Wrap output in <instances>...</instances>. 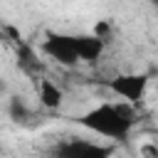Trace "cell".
Instances as JSON below:
<instances>
[{"mask_svg": "<svg viewBox=\"0 0 158 158\" xmlns=\"http://www.w3.org/2000/svg\"><path fill=\"white\" fill-rule=\"evenodd\" d=\"M62 99H64V94H62V89L57 84H52L49 79H42L40 81V104L44 109H59Z\"/></svg>", "mask_w": 158, "mask_h": 158, "instance_id": "cell-6", "label": "cell"}, {"mask_svg": "<svg viewBox=\"0 0 158 158\" xmlns=\"http://www.w3.org/2000/svg\"><path fill=\"white\" fill-rule=\"evenodd\" d=\"M54 158H114V146L94 143L84 138H69L57 146Z\"/></svg>", "mask_w": 158, "mask_h": 158, "instance_id": "cell-2", "label": "cell"}, {"mask_svg": "<svg viewBox=\"0 0 158 158\" xmlns=\"http://www.w3.org/2000/svg\"><path fill=\"white\" fill-rule=\"evenodd\" d=\"M74 42H77L79 62H96L104 54V47H106V42L96 35H74Z\"/></svg>", "mask_w": 158, "mask_h": 158, "instance_id": "cell-5", "label": "cell"}, {"mask_svg": "<svg viewBox=\"0 0 158 158\" xmlns=\"http://www.w3.org/2000/svg\"><path fill=\"white\" fill-rule=\"evenodd\" d=\"M143 151H146V156H148V158H156V151H153V148H151V146H146V148H143Z\"/></svg>", "mask_w": 158, "mask_h": 158, "instance_id": "cell-8", "label": "cell"}, {"mask_svg": "<svg viewBox=\"0 0 158 158\" xmlns=\"http://www.w3.org/2000/svg\"><path fill=\"white\" fill-rule=\"evenodd\" d=\"M44 54H49L54 62L64 64V67H74L79 62L77 57V42L74 35H64V32H49L47 40L42 42Z\"/></svg>", "mask_w": 158, "mask_h": 158, "instance_id": "cell-3", "label": "cell"}, {"mask_svg": "<svg viewBox=\"0 0 158 158\" xmlns=\"http://www.w3.org/2000/svg\"><path fill=\"white\" fill-rule=\"evenodd\" d=\"M0 91H5V81L2 79H0Z\"/></svg>", "mask_w": 158, "mask_h": 158, "instance_id": "cell-9", "label": "cell"}, {"mask_svg": "<svg viewBox=\"0 0 158 158\" xmlns=\"http://www.w3.org/2000/svg\"><path fill=\"white\" fill-rule=\"evenodd\" d=\"M109 89L114 94H118L126 104H138L148 89V74H138V72L118 74V77L109 79Z\"/></svg>", "mask_w": 158, "mask_h": 158, "instance_id": "cell-4", "label": "cell"}, {"mask_svg": "<svg viewBox=\"0 0 158 158\" xmlns=\"http://www.w3.org/2000/svg\"><path fill=\"white\" fill-rule=\"evenodd\" d=\"M77 121L99 136H106L111 141H123L133 128V111L126 104H99L84 111L81 116H77Z\"/></svg>", "mask_w": 158, "mask_h": 158, "instance_id": "cell-1", "label": "cell"}, {"mask_svg": "<svg viewBox=\"0 0 158 158\" xmlns=\"http://www.w3.org/2000/svg\"><path fill=\"white\" fill-rule=\"evenodd\" d=\"M7 111H10V118H12V121H27L30 114H32L22 96H10V106H7Z\"/></svg>", "mask_w": 158, "mask_h": 158, "instance_id": "cell-7", "label": "cell"}]
</instances>
